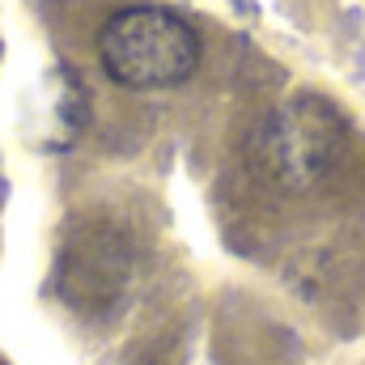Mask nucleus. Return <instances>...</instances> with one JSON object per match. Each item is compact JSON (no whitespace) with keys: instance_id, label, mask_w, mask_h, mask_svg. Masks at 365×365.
Returning <instances> with one entry per match:
<instances>
[{"instance_id":"obj_2","label":"nucleus","mask_w":365,"mask_h":365,"mask_svg":"<svg viewBox=\"0 0 365 365\" xmlns=\"http://www.w3.org/2000/svg\"><path fill=\"white\" fill-rule=\"evenodd\" d=\"M340 140H344V128H340L336 110L306 98V102H293L272 123V145L268 149H272V162L284 179L314 182L336 162Z\"/></svg>"},{"instance_id":"obj_1","label":"nucleus","mask_w":365,"mask_h":365,"mask_svg":"<svg viewBox=\"0 0 365 365\" xmlns=\"http://www.w3.org/2000/svg\"><path fill=\"white\" fill-rule=\"evenodd\" d=\"M98 56L123 90H175L200 68V34L170 9H119L98 30Z\"/></svg>"}]
</instances>
